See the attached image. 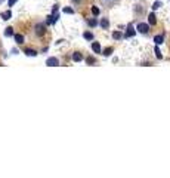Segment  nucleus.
<instances>
[{"label":"nucleus","mask_w":170,"mask_h":178,"mask_svg":"<svg viewBox=\"0 0 170 178\" xmlns=\"http://www.w3.org/2000/svg\"><path fill=\"white\" fill-rule=\"evenodd\" d=\"M136 30H138L139 33H142V34H147L148 30H150V25H148V24H145V22H139L138 27H136Z\"/></svg>","instance_id":"1"},{"label":"nucleus","mask_w":170,"mask_h":178,"mask_svg":"<svg viewBox=\"0 0 170 178\" xmlns=\"http://www.w3.org/2000/svg\"><path fill=\"white\" fill-rule=\"evenodd\" d=\"M46 65H49V67H56V65H59V61H58V58H55V57H51V58H47V61H46Z\"/></svg>","instance_id":"2"},{"label":"nucleus","mask_w":170,"mask_h":178,"mask_svg":"<svg viewBox=\"0 0 170 178\" xmlns=\"http://www.w3.org/2000/svg\"><path fill=\"white\" fill-rule=\"evenodd\" d=\"M44 33H46V27L43 24H37L36 25V34L37 36H43Z\"/></svg>","instance_id":"3"},{"label":"nucleus","mask_w":170,"mask_h":178,"mask_svg":"<svg viewBox=\"0 0 170 178\" xmlns=\"http://www.w3.org/2000/svg\"><path fill=\"white\" fill-rule=\"evenodd\" d=\"M135 34H136V31H135V28H133V25L130 24V25H129V28H127V33H126V34H124L123 37H133Z\"/></svg>","instance_id":"4"},{"label":"nucleus","mask_w":170,"mask_h":178,"mask_svg":"<svg viewBox=\"0 0 170 178\" xmlns=\"http://www.w3.org/2000/svg\"><path fill=\"white\" fill-rule=\"evenodd\" d=\"M72 61H74V62L83 61V55H81L80 52H74V54H72Z\"/></svg>","instance_id":"5"},{"label":"nucleus","mask_w":170,"mask_h":178,"mask_svg":"<svg viewBox=\"0 0 170 178\" xmlns=\"http://www.w3.org/2000/svg\"><path fill=\"white\" fill-rule=\"evenodd\" d=\"M92 49H93L95 54H101V44L98 42H93L92 43Z\"/></svg>","instance_id":"6"},{"label":"nucleus","mask_w":170,"mask_h":178,"mask_svg":"<svg viewBox=\"0 0 170 178\" xmlns=\"http://www.w3.org/2000/svg\"><path fill=\"white\" fill-rule=\"evenodd\" d=\"M148 22L151 25H155L157 24V19H155V15L154 13H150V16H148Z\"/></svg>","instance_id":"7"},{"label":"nucleus","mask_w":170,"mask_h":178,"mask_svg":"<svg viewBox=\"0 0 170 178\" xmlns=\"http://www.w3.org/2000/svg\"><path fill=\"white\" fill-rule=\"evenodd\" d=\"M13 37H15V42H16V43H19V44L24 43V36H22V34H15Z\"/></svg>","instance_id":"8"},{"label":"nucleus","mask_w":170,"mask_h":178,"mask_svg":"<svg viewBox=\"0 0 170 178\" xmlns=\"http://www.w3.org/2000/svg\"><path fill=\"white\" fill-rule=\"evenodd\" d=\"M101 27H102V28H108V27H110V21H108L107 18H102V21H101Z\"/></svg>","instance_id":"9"},{"label":"nucleus","mask_w":170,"mask_h":178,"mask_svg":"<svg viewBox=\"0 0 170 178\" xmlns=\"http://www.w3.org/2000/svg\"><path fill=\"white\" fill-rule=\"evenodd\" d=\"M11 16H12V12H11V11H6V12H3V13H2V18H3L5 21L11 19Z\"/></svg>","instance_id":"10"},{"label":"nucleus","mask_w":170,"mask_h":178,"mask_svg":"<svg viewBox=\"0 0 170 178\" xmlns=\"http://www.w3.org/2000/svg\"><path fill=\"white\" fill-rule=\"evenodd\" d=\"M154 42H155V44H161L164 42V39H163V36H155L154 37Z\"/></svg>","instance_id":"11"},{"label":"nucleus","mask_w":170,"mask_h":178,"mask_svg":"<svg viewBox=\"0 0 170 178\" xmlns=\"http://www.w3.org/2000/svg\"><path fill=\"white\" fill-rule=\"evenodd\" d=\"M25 55H28V57H36L37 52H36L34 49H25Z\"/></svg>","instance_id":"12"},{"label":"nucleus","mask_w":170,"mask_h":178,"mask_svg":"<svg viewBox=\"0 0 170 178\" xmlns=\"http://www.w3.org/2000/svg\"><path fill=\"white\" fill-rule=\"evenodd\" d=\"M5 36H8V37L13 36V28H12V27H8V28H6V31H5Z\"/></svg>","instance_id":"13"},{"label":"nucleus","mask_w":170,"mask_h":178,"mask_svg":"<svg viewBox=\"0 0 170 178\" xmlns=\"http://www.w3.org/2000/svg\"><path fill=\"white\" fill-rule=\"evenodd\" d=\"M83 37H84L86 40H93V34H92L90 31H86V33L83 34Z\"/></svg>","instance_id":"14"},{"label":"nucleus","mask_w":170,"mask_h":178,"mask_svg":"<svg viewBox=\"0 0 170 178\" xmlns=\"http://www.w3.org/2000/svg\"><path fill=\"white\" fill-rule=\"evenodd\" d=\"M112 37H114L115 40H120L121 37H123V34H121L120 31H114V33H112Z\"/></svg>","instance_id":"15"},{"label":"nucleus","mask_w":170,"mask_h":178,"mask_svg":"<svg viewBox=\"0 0 170 178\" xmlns=\"http://www.w3.org/2000/svg\"><path fill=\"white\" fill-rule=\"evenodd\" d=\"M155 57H157V58H163V55H161V51H160V48H158V44L155 46Z\"/></svg>","instance_id":"16"},{"label":"nucleus","mask_w":170,"mask_h":178,"mask_svg":"<svg viewBox=\"0 0 170 178\" xmlns=\"http://www.w3.org/2000/svg\"><path fill=\"white\" fill-rule=\"evenodd\" d=\"M112 51H114L112 48H107V49L104 51V55H105V57H110V55L112 54Z\"/></svg>","instance_id":"17"},{"label":"nucleus","mask_w":170,"mask_h":178,"mask_svg":"<svg viewBox=\"0 0 170 178\" xmlns=\"http://www.w3.org/2000/svg\"><path fill=\"white\" fill-rule=\"evenodd\" d=\"M92 13H93L95 16H98V15H99V9L96 8V6H93V8H92Z\"/></svg>","instance_id":"18"},{"label":"nucleus","mask_w":170,"mask_h":178,"mask_svg":"<svg viewBox=\"0 0 170 178\" xmlns=\"http://www.w3.org/2000/svg\"><path fill=\"white\" fill-rule=\"evenodd\" d=\"M89 25H90V27L98 25V21H96V19H89Z\"/></svg>","instance_id":"19"},{"label":"nucleus","mask_w":170,"mask_h":178,"mask_svg":"<svg viewBox=\"0 0 170 178\" xmlns=\"http://www.w3.org/2000/svg\"><path fill=\"white\" fill-rule=\"evenodd\" d=\"M161 6H163L161 2H155V3L152 5V9H158V8H161Z\"/></svg>","instance_id":"20"},{"label":"nucleus","mask_w":170,"mask_h":178,"mask_svg":"<svg viewBox=\"0 0 170 178\" xmlns=\"http://www.w3.org/2000/svg\"><path fill=\"white\" fill-rule=\"evenodd\" d=\"M86 62H87V64H95L96 61H95V58H92V57H89V58L86 59Z\"/></svg>","instance_id":"21"},{"label":"nucleus","mask_w":170,"mask_h":178,"mask_svg":"<svg viewBox=\"0 0 170 178\" xmlns=\"http://www.w3.org/2000/svg\"><path fill=\"white\" fill-rule=\"evenodd\" d=\"M64 12L65 13H74V11H72L71 8H64Z\"/></svg>","instance_id":"22"},{"label":"nucleus","mask_w":170,"mask_h":178,"mask_svg":"<svg viewBox=\"0 0 170 178\" xmlns=\"http://www.w3.org/2000/svg\"><path fill=\"white\" fill-rule=\"evenodd\" d=\"M16 2H18V0H9V3H8V5H9V6H13Z\"/></svg>","instance_id":"23"},{"label":"nucleus","mask_w":170,"mask_h":178,"mask_svg":"<svg viewBox=\"0 0 170 178\" xmlns=\"http://www.w3.org/2000/svg\"><path fill=\"white\" fill-rule=\"evenodd\" d=\"M72 2H74V3H79V2H80V0H72Z\"/></svg>","instance_id":"24"}]
</instances>
